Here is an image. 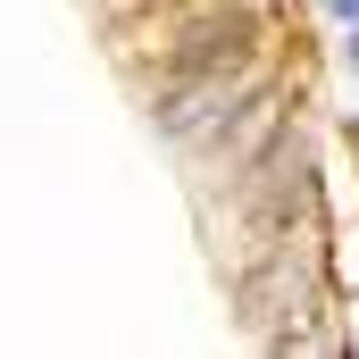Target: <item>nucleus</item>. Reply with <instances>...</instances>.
<instances>
[{"label": "nucleus", "instance_id": "f257e3e1", "mask_svg": "<svg viewBox=\"0 0 359 359\" xmlns=\"http://www.w3.org/2000/svg\"><path fill=\"white\" fill-rule=\"evenodd\" d=\"M334 8H343V17H351V25H359V0H334Z\"/></svg>", "mask_w": 359, "mask_h": 359}, {"label": "nucleus", "instance_id": "f03ea898", "mask_svg": "<svg viewBox=\"0 0 359 359\" xmlns=\"http://www.w3.org/2000/svg\"><path fill=\"white\" fill-rule=\"evenodd\" d=\"M351 67H359V34H351Z\"/></svg>", "mask_w": 359, "mask_h": 359}]
</instances>
